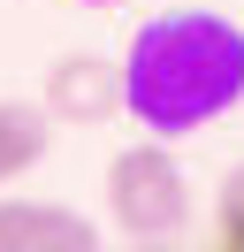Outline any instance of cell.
Instances as JSON below:
<instances>
[{"instance_id": "cell-2", "label": "cell", "mask_w": 244, "mask_h": 252, "mask_svg": "<svg viewBox=\"0 0 244 252\" xmlns=\"http://www.w3.org/2000/svg\"><path fill=\"white\" fill-rule=\"evenodd\" d=\"M107 221L122 245H176L191 229V184H183L168 138H137L107 160Z\"/></svg>"}, {"instance_id": "cell-4", "label": "cell", "mask_w": 244, "mask_h": 252, "mask_svg": "<svg viewBox=\"0 0 244 252\" xmlns=\"http://www.w3.org/2000/svg\"><path fill=\"white\" fill-rule=\"evenodd\" d=\"M99 229H92L76 206L54 199H0V252H92Z\"/></svg>"}, {"instance_id": "cell-3", "label": "cell", "mask_w": 244, "mask_h": 252, "mask_svg": "<svg viewBox=\"0 0 244 252\" xmlns=\"http://www.w3.org/2000/svg\"><path fill=\"white\" fill-rule=\"evenodd\" d=\"M38 107L69 130H107L115 115H130V92H122V62L107 54H61L38 84Z\"/></svg>"}, {"instance_id": "cell-5", "label": "cell", "mask_w": 244, "mask_h": 252, "mask_svg": "<svg viewBox=\"0 0 244 252\" xmlns=\"http://www.w3.org/2000/svg\"><path fill=\"white\" fill-rule=\"evenodd\" d=\"M46 138H54V115H46V107H23V99L0 107V191H8L23 168L46 160Z\"/></svg>"}, {"instance_id": "cell-6", "label": "cell", "mask_w": 244, "mask_h": 252, "mask_svg": "<svg viewBox=\"0 0 244 252\" xmlns=\"http://www.w3.org/2000/svg\"><path fill=\"white\" fill-rule=\"evenodd\" d=\"M214 245H221V252H244V160L229 168L221 199H214Z\"/></svg>"}, {"instance_id": "cell-1", "label": "cell", "mask_w": 244, "mask_h": 252, "mask_svg": "<svg viewBox=\"0 0 244 252\" xmlns=\"http://www.w3.org/2000/svg\"><path fill=\"white\" fill-rule=\"evenodd\" d=\"M130 115L152 138H191L244 99V23L221 8H160L137 23L122 62Z\"/></svg>"}, {"instance_id": "cell-7", "label": "cell", "mask_w": 244, "mask_h": 252, "mask_svg": "<svg viewBox=\"0 0 244 252\" xmlns=\"http://www.w3.org/2000/svg\"><path fill=\"white\" fill-rule=\"evenodd\" d=\"M76 8H122V0H76Z\"/></svg>"}]
</instances>
